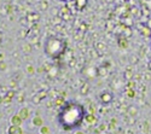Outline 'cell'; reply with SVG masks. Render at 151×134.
<instances>
[{"label":"cell","mask_w":151,"mask_h":134,"mask_svg":"<svg viewBox=\"0 0 151 134\" xmlns=\"http://www.w3.org/2000/svg\"><path fill=\"white\" fill-rule=\"evenodd\" d=\"M59 118L64 128L79 127L83 118V107L79 104H70L68 107L63 109Z\"/></svg>","instance_id":"cell-1"},{"label":"cell","mask_w":151,"mask_h":134,"mask_svg":"<svg viewBox=\"0 0 151 134\" xmlns=\"http://www.w3.org/2000/svg\"><path fill=\"white\" fill-rule=\"evenodd\" d=\"M63 51V41L57 38H50L45 44V52L50 57L56 58Z\"/></svg>","instance_id":"cell-2"},{"label":"cell","mask_w":151,"mask_h":134,"mask_svg":"<svg viewBox=\"0 0 151 134\" xmlns=\"http://www.w3.org/2000/svg\"><path fill=\"white\" fill-rule=\"evenodd\" d=\"M99 99L103 104H110L112 102V99H114V97H112V94L110 92H103L102 94H100Z\"/></svg>","instance_id":"cell-3"},{"label":"cell","mask_w":151,"mask_h":134,"mask_svg":"<svg viewBox=\"0 0 151 134\" xmlns=\"http://www.w3.org/2000/svg\"><path fill=\"white\" fill-rule=\"evenodd\" d=\"M9 134H23V130H22L21 126H14L12 125L9 128Z\"/></svg>","instance_id":"cell-4"},{"label":"cell","mask_w":151,"mask_h":134,"mask_svg":"<svg viewBox=\"0 0 151 134\" xmlns=\"http://www.w3.org/2000/svg\"><path fill=\"white\" fill-rule=\"evenodd\" d=\"M11 122H12V125H14V126H21L22 122H23V118H22V117L19 116V114H18V115H15L14 117H12Z\"/></svg>","instance_id":"cell-5"},{"label":"cell","mask_w":151,"mask_h":134,"mask_svg":"<svg viewBox=\"0 0 151 134\" xmlns=\"http://www.w3.org/2000/svg\"><path fill=\"white\" fill-rule=\"evenodd\" d=\"M29 114H30V110H29V109H27V107L22 109V110L19 111V116H21L23 120H27V118L29 117Z\"/></svg>","instance_id":"cell-6"},{"label":"cell","mask_w":151,"mask_h":134,"mask_svg":"<svg viewBox=\"0 0 151 134\" xmlns=\"http://www.w3.org/2000/svg\"><path fill=\"white\" fill-rule=\"evenodd\" d=\"M137 114H138V109H137V106L131 105V106L128 107L127 115H128V116H131V117H134V116H137Z\"/></svg>","instance_id":"cell-7"},{"label":"cell","mask_w":151,"mask_h":134,"mask_svg":"<svg viewBox=\"0 0 151 134\" xmlns=\"http://www.w3.org/2000/svg\"><path fill=\"white\" fill-rule=\"evenodd\" d=\"M88 91H90V85H88V83H85L83 86L80 88L81 94H86V93H88Z\"/></svg>","instance_id":"cell-8"},{"label":"cell","mask_w":151,"mask_h":134,"mask_svg":"<svg viewBox=\"0 0 151 134\" xmlns=\"http://www.w3.org/2000/svg\"><path fill=\"white\" fill-rule=\"evenodd\" d=\"M86 4H87L86 0H76V6H78V9H80V10H82V9L86 6Z\"/></svg>","instance_id":"cell-9"},{"label":"cell","mask_w":151,"mask_h":134,"mask_svg":"<svg viewBox=\"0 0 151 134\" xmlns=\"http://www.w3.org/2000/svg\"><path fill=\"white\" fill-rule=\"evenodd\" d=\"M86 121H87V122H88V123H94L96 122V116H93V115H87L86 116Z\"/></svg>","instance_id":"cell-10"},{"label":"cell","mask_w":151,"mask_h":134,"mask_svg":"<svg viewBox=\"0 0 151 134\" xmlns=\"http://www.w3.org/2000/svg\"><path fill=\"white\" fill-rule=\"evenodd\" d=\"M34 125H37V126H41L42 125V121L40 117H35L34 118Z\"/></svg>","instance_id":"cell-11"},{"label":"cell","mask_w":151,"mask_h":134,"mask_svg":"<svg viewBox=\"0 0 151 134\" xmlns=\"http://www.w3.org/2000/svg\"><path fill=\"white\" fill-rule=\"evenodd\" d=\"M97 47H105V46H104L102 42H98V44H97ZM98 50H99V51H104V48H98Z\"/></svg>","instance_id":"cell-12"},{"label":"cell","mask_w":151,"mask_h":134,"mask_svg":"<svg viewBox=\"0 0 151 134\" xmlns=\"http://www.w3.org/2000/svg\"><path fill=\"white\" fill-rule=\"evenodd\" d=\"M41 133H48V128L47 127H42L41 128Z\"/></svg>","instance_id":"cell-13"},{"label":"cell","mask_w":151,"mask_h":134,"mask_svg":"<svg viewBox=\"0 0 151 134\" xmlns=\"http://www.w3.org/2000/svg\"><path fill=\"white\" fill-rule=\"evenodd\" d=\"M147 67H149V70H151V60L149 62V64H147Z\"/></svg>","instance_id":"cell-14"},{"label":"cell","mask_w":151,"mask_h":134,"mask_svg":"<svg viewBox=\"0 0 151 134\" xmlns=\"http://www.w3.org/2000/svg\"><path fill=\"white\" fill-rule=\"evenodd\" d=\"M1 40H3V33L0 32V41H1Z\"/></svg>","instance_id":"cell-15"},{"label":"cell","mask_w":151,"mask_h":134,"mask_svg":"<svg viewBox=\"0 0 151 134\" xmlns=\"http://www.w3.org/2000/svg\"><path fill=\"white\" fill-rule=\"evenodd\" d=\"M75 134H83V133H82V132H76Z\"/></svg>","instance_id":"cell-16"},{"label":"cell","mask_w":151,"mask_h":134,"mask_svg":"<svg viewBox=\"0 0 151 134\" xmlns=\"http://www.w3.org/2000/svg\"><path fill=\"white\" fill-rule=\"evenodd\" d=\"M60 1H67V0H60Z\"/></svg>","instance_id":"cell-17"},{"label":"cell","mask_w":151,"mask_h":134,"mask_svg":"<svg viewBox=\"0 0 151 134\" xmlns=\"http://www.w3.org/2000/svg\"><path fill=\"white\" fill-rule=\"evenodd\" d=\"M41 134H48V133H41Z\"/></svg>","instance_id":"cell-18"}]
</instances>
